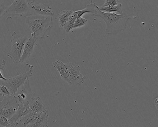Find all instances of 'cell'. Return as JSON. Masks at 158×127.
I'll use <instances>...</instances> for the list:
<instances>
[{"label":"cell","mask_w":158,"mask_h":127,"mask_svg":"<svg viewBox=\"0 0 158 127\" xmlns=\"http://www.w3.org/2000/svg\"><path fill=\"white\" fill-rule=\"evenodd\" d=\"M75 19V18H74L72 15H70L69 19L63 27L66 32H69L70 30H72Z\"/></svg>","instance_id":"ffe728a7"},{"label":"cell","mask_w":158,"mask_h":127,"mask_svg":"<svg viewBox=\"0 0 158 127\" xmlns=\"http://www.w3.org/2000/svg\"><path fill=\"white\" fill-rule=\"evenodd\" d=\"M97 6L93 15L100 17L105 22V30L107 34H116L125 30L127 22L130 19L128 15L123 13L116 14L114 12H104L98 10Z\"/></svg>","instance_id":"6da1fadb"},{"label":"cell","mask_w":158,"mask_h":127,"mask_svg":"<svg viewBox=\"0 0 158 127\" xmlns=\"http://www.w3.org/2000/svg\"><path fill=\"white\" fill-rule=\"evenodd\" d=\"M37 39L32 37L31 36L27 37V39L25 42L23 48V52L20 58L19 64L24 63L26 60L28 59L34 52V48L36 45Z\"/></svg>","instance_id":"8fae6325"},{"label":"cell","mask_w":158,"mask_h":127,"mask_svg":"<svg viewBox=\"0 0 158 127\" xmlns=\"http://www.w3.org/2000/svg\"><path fill=\"white\" fill-rule=\"evenodd\" d=\"M27 38L26 36L18 35L15 31L13 32L11 38V46L7 56L11 59L15 64H19L24 44Z\"/></svg>","instance_id":"3957f363"},{"label":"cell","mask_w":158,"mask_h":127,"mask_svg":"<svg viewBox=\"0 0 158 127\" xmlns=\"http://www.w3.org/2000/svg\"><path fill=\"white\" fill-rule=\"evenodd\" d=\"M29 15L52 16L54 15V12L52 10L49 4L38 2L35 0L29 3Z\"/></svg>","instance_id":"ba28073f"},{"label":"cell","mask_w":158,"mask_h":127,"mask_svg":"<svg viewBox=\"0 0 158 127\" xmlns=\"http://www.w3.org/2000/svg\"><path fill=\"white\" fill-rule=\"evenodd\" d=\"M5 12L11 18L17 16L26 17L30 14L29 3L25 0H15L10 6L6 8Z\"/></svg>","instance_id":"5b68a950"},{"label":"cell","mask_w":158,"mask_h":127,"mask_svg":"<svg viewBox=\"0 0 158 127\" xmlns=\"http://www.w3.org/2000/svg\"><path fill=\"white\" fill-rule=\"evenodd\" d=\"M73 11H69V10H64L62 11L58 15V18H59V24L60 27L63 28L64 24L67 22L69 19L70 15H72Z\"/></svg>","instance_id":"ac0fdd59"},{"label":"cell","mask_w":158,"mask_h":127,"mask_svg":"<svg viewBox=\"0 0 158 127\" xmlns=\"http://www.w3.org/2000/svg\"><path fill=\"white\" fill-rule=\"evenodd\" d=\"M122 3H119V4L115 5H109V6H105V7H98L97 6V8L100 11L104 12H116L119 14L123 13V11L122 10Z\"/></svg>","instance_id":"e0dca14e"},{"label":"cell","mask_w":158,"mask_h":127,"mask_svg":"<svg viewBox=\"0 0 158 127\" xmlns=\"http://www.w3.org/2000/svg\"><path fill=\"white\" fill-rule=\"evenodd\" d=\"M6 61L4 60H1L0 59V79L3 80H7V78L4 77L3 76H2V74L1 73V70L4 71L5 69V66H6Z\"/></svg>","instance_id":"7402d4cb"},{"label":"cell","mask_w":158,"mask_h":127,"mask_svg":"<svg viewBox=\"0 0 158 127\" xmlns=\"http://www.w3.org/2000/svg\"><path fill=\"white\" fill-rule=\"evenodd\" d=\"M28 102L29 107L32 111L37 113L48 111L43 104L42 100L40 97L33 96L28 100Z\"/></svg>","instance_id":"4fadbf2b"},{"label":"cell","mask_w":158,"mask_h":127,"mask_svg":"<svg viewBox=\"0 0 158 127\" xmlns=\"http://www.w3.org/2000/svg\"><path fill=\"white\" fill-rule=\"evenodd\" d=\"M28 3H30V2H32L34 1L35 0H25Z\"/></svg>","instance_id":"484cf974"},{"label":"cell","mask_w":158,"mask_h":127,"mask_svg":"<svg viewBox=\"0 0 158 127\" xmlns=\"http://www.w3.org/2000/svg\"><path fill=\"white\" fill-rule=\"evenodd\" d=\"M28 101L19 104L18 109L15 114L9 119V127H17L19 126L18 120L20 118L31 111Z\"/></svg>","instance_id":"30bf717a"},{"label":"cell","mask_w":158,"mask_h":127,"mask_svg":"<svg viewBox=\"0 0 158 127\" xmlns=\"http://www.w3.org/2000/svg\"><path fill=\"white\" fill-rule=\"evenodd\" d=\"M120 3L119 0H105V3L102 7L109 6V5H115Z\"/></svg>","instance_id":"cb8c5ba5"},{"label":"cell","mask_w":158,"mask_h":127,"mask_svg":"<svg viewBox=\"0 0 158 127\" xmlns=\"http://www.w3.org/2000/svg\"><path fill=\"white\" fill-rule=\"evenodd\" d=\"M52 65L54 68L58 70L62 79L63 80L68 84H70V80L68 77V70L65 64L63 63L60 60H56L55 62L52 63Z\"/></svg>","instance_id":"5bb4252c"},{"label":"cell","mask_w":158,"mask_h":127,"mask_svg":"<svg viewBox=\"0 0 158 127\" xmlns=\"http://www.w3.org/2000/svg\"><path fill=\"white\" fill-rule=\"evenodd\" d=\"M96 6L97 5L95 3H93L91 2V3L87 4L86 6H85V8L83 10L76 11H73L72 15L74 18L76 19V18L81 17L83 15L87 13H90L93 15L96 11Z\"/></svg>","instance_id":"9a60e30c"},{"label":"cell","mask_w":158,"mask_h":127,"mask_svg":"<svg viewBox=\"0 0 158 127\" xmlns=\"http://www.w3.org/2000/svg\"><path fill=\"white\" fill-rule=\"evenodd\" d=\"M26 23L31 29V37L37 39L45 38L52 27V16L29 15Z\"/></svg>","instance_id":"7a4b0ae2"},{"label":"cell","mask_w":158,"mask_h":127,"mask_svg":"<svg viewBox=\"0 0 158 127\" xmlns=\"http://www.w3.org/2000/svg\"><path fill=\"white\" fill-rule=\"evenodd\" d=\"M49 116L48 111L38 113L37 117L34 120L32 123L27 125V127H48V119Z\"/></svg>","instance_id":"7c38bea8"},{"label":"cell","mask_w":158,"mask_h":127,"mask_svg":"<svg viewBox=\"0 0 158 127\" xmlns=\"http://www.w3.org/2000/svg\"><path fill=\"white\" fill-rule=\"evenodd\" d=\"M87 22V18H83L82 17L76 18L75 20L72 29L84 26L85 25Z\"/></svg>","instance_id":"d6986e66"},{"label":"cell","mask_w":158,"mask_h":127,"mask_svg":"<svg viewBox=\"0 0 158 127\" xmlns=\"http://www.w3.org/2000/svg\"><path fill=\"white\" fill-rule=\"evenodd\" d=\"M13 95L9 90V89L3 84H0V96L1 97Z\"/></svg>","instance_id":"44dd1931"},{"label":"cell","mask_w":158,"mask_h":127,"mask_svg":"<svg viewBox=\"0 0 158 127\" xmlns=\"http://www.w3.org/2000/svg\"><path fill=\"white\" fill-rule=\"evenodd\" d=\"M0 127H9V120L2 115H0Z\"/></svg>","instance_id":"603a6c76"},{"label":"cell","mask_w":158,"mask_h":127,"mask_svg":"<svg viewBox=\"0 0 158 127\" xmlns=\"http://www.w3.org/2000/svg\"><path fill=\"white\" fill-rule=\"evenodd\" d=\"M68 70L70 84L80 85L84 83L85 77L80 73V67L73 63L65 64Z\"/></svg>","instance_id":"52a82bcc"},{"label":"cell","mask_w":158,"mask_h":127,"mask_svg":"<svg viewBox=\"0 0 158 127\" xmlns=\"http://www.w3.org/2000/svg\"><path fill=\"white\" fill-rule=\"evenodd\" d=\"M34 95L30 87L29 79L27 78L18 88L14 96L19 104L21 103L27 102L31 97H33Z\"/></svg>","instance_id":"9c48e42d"},{"label":"cell","mask_w":158,"mask_h":127,"mask_svg":"<svg viewBox=\"0 0 158 127\" xmlns=\"http://www.w3.org/2000/svg\"><path fill=\"white\" fill-rule=\"evenodd\" d=\"M38 115V113L31 110L28 113L20 118L18 122H20L21 125L24 127H27V125L34 121V120L37 116Z\"/></svg>","instance_id":"2e32d148"},{"label":"cell","mask_w":158,"mask_h":127,"mask_svg":"<svg viewBox=\"0 0 158 127\" xmlns=\"http://www.w3.org/2000/svg\"><path fill=\"white\" fill-rule=\"evenodd\" d=\"M29 68L28 71L27 72H22L19 75L13 77L7 78V80H2L1 84L5 85L9 89L11 94L14 95L15 92L18 88L24 82V81L29 77L33 75V68L34 66L32 65L27 64Z\"/></svg>","instance_id":"277c9868"},{"label":"cell","mask_w":158,"mask_h":127,"mask_svg":"<svg viewBox=\"0 0 158 127\" xmlns=\"http://www.w3.org/2000/svg\"><path fill=\"white\" fill-rule=\"evenodd\" d=\"M6 8L4 4L0 2V18H1L6 13Z\"/></svg>","instance_id":"d4e9b609"},{"label":"cell","mask_w":158,"mask_h":127,"mask_svg":"<svg viewBox=\"0 0 158 127\" xmlns=\"http://www.w3.org/2000/svg\"><path fill=\"white\" fill-rule=\"evenodd\" d=\"M0 100V115L5 116L8 120L15 114L19 104L14 95L5 96Z\"/></svg>","instance_id":"8992f818"}]
</instances>
